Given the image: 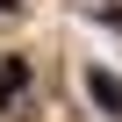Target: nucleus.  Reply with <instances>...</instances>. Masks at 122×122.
Segmentation results:
<instances>
[{
  "label": "nucleus",
  "mask_w": 122,
  "mask_h": 122,
  "mask_svg": "<svg viewBox=\"0 0 122 122\" xmlns=\"http://www.w3.org/2000/svg\"><path fill=\"white\" fill-rule=\"evenodd\" d=\"M15 86H22V65H7V72H0V101H7Z\"/></svg>",
  "instance_id": "obj_2"
},
{
  "label": "nucleus",
  "mask_w": 122,
  "mask_h": 122,
  "mask_svg": "<svg viewBox=\"0 0 122 122\" xmlns=\"http://www.w3.org/2000/svg\"><path fill=\"white\" fill-rule=\"evenodd\" d=\"M86 93H93L101 108H115V115H122V79H115V72H86Z\"/></svg>",
  "instance_id": "obj_1"
}]
</instances>
